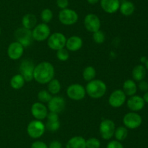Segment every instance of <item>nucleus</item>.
<instances>
[{
  "mask_svg": "<svg viewBox=\"0 0 148 148\" xmlns=\"http://www.w3.org/2000/svg\"><path fill=\"white\" fill-rule=\"evenodd\" d=\"M54 74L53 65L48 61H43L35 66L33 79L40 84H46L54 78Z\"/></svg>",
  "mask_w": 148,
  "mask_h": 148,
  "instance_id": "nucleus-1",
  "label": "nucleus"
},
{
  "mask_svg": "<svg viewBox=\"0 0 148 148\" xmlns=\"http://www.w3.org/2000/svg\"><path fill=\"white\" fill-rule=\"evenodd\" d=\"M86 94L92 99H100L103 97L107 91L106 84L100 79L89 81L85 86Z\"/></svg>",
  "mask_w": 148,
  "mask_h": 148,
  "instance_id": "nucleus-2",
  "label": "nucleus"
},
{
  "mask_svg": "<svg viewBox=\"0 0 148 148\" xmlns=\"http://www.w3.org/2000/svg\"><path fill=\"white\" fill-rule=\"evenodd\" d=\"M46 126L44 123L39 120H31L27 126V133L30 138L37 139L41 137L45 133Z\"/></svg>",
  "mask_w": 148,
  "mask_h": 148,
  "instance_id": "nucleus-3",
  "label": "nucleus"
},
{
  "mask_svg": "<svg viewBox=\"0 0 148 148\" xmlns=\"http://www.w3.org/2000/svg\"><path fill=\"white\" fill-rule=\"evenodd\" d=\"M66 38L60 32H55L51 33L47 39V44L52 50L57 51L65 47Z\"/></svg>",
  "mask_w": 148,
  "mask_h": 148,
  "instance_id": "nucleus-4",
  "label": "nucleus"
},
{
  "mask_svg": "<svg viewBox=\"0 0 148 148\" xmlns=\"http://www.w3.org/2000/svg\"><path fill=\"white\" fill-rule=\"evenodd\" d=\"M116 130L115 123L111 119L103 120L100 123L99 131L101 136L105 140H110L114 136Z\"/></svg>",
  "mask_w": 148,
  "mask_h": 148,
  "instance_id": "nucleus-5",
  "label": "nucleus"
},
{
  "mask_svg": "<svg viewBox=\"0 0 148 148\" xmlns=\"http://www.w3.org/2000/svg\"><path fill=\"white\" fill-rule=\"evenodd\" d=\"M51 35V29L48 24L44 23L37 24L32 30L33 40L36 41H43L47 40Z\"/></svg>",
  "mask_w": 148,
  "mask_h": 148,
  "instance_id": "nucleus-6",
  "label": "nucleus"
},
{
  "mask_svg": "<svg viewBox=\"0 0 148 148\" xmlns=\"http://www.w3.org/2000/svg\"><path fill=\"white\" fill-rule=\"evenodd\" d=\"M78 14L72 9L66 8L61 10L59 13V20L64 26H72L78 20Z\"/></svg>",
  "mask_w": 148,
  "mask_h": 148,
  "instance_id": "nucleus-7",
  "label": "nucleus"
},
{
  "mask_svg": "<svg viewBox=\"0 0 148 148\" xmlns=\"http://www.w3.org/2000/svg\"><path fill=\"white\" fill-rule=\"evenodd\" d=\"M66 95L69 99L75 101L83 100L86 95V90L82 85L79 84H72L66 89Z\"/></svg>",
  "mask_w": 148,
  "mask_h": 148,
  "instance_id": "nucleus-8",
  "label": "nucleus"
},
{
  "mask_svg": "<svg viewBox=\"0 0 148 148\" xmlns=\"http://www.w3.org/2000/svg\"><path fill=\"white\" fill-rule=\"evenodd\" d=\"M35 64L31 59H25L20 64L19 71L20 74L24 78L25 81L30 82L33 80V71L35 69Z\"/></svg>",
  "mask_w": 148,
  "mask_h": 148,
  "instance_id": "nucleus-9",
  "label": "nucleus"
},
{
  "mask_svg": "<svg viewBox=\"0 0 148 148\" xmlns=\"http://www.w3.org/2000/svg\"><path fill=\"white\" fill-rule=\"evenodd\" d=\"M14 37L17 41L21 44L25 48L30 46L33 43V38L32 36V30L25 28H19L14 32Z\"/></svg>",
  "mask_w": 148,
  "mask_h": 148,
  "instance_id": "nucleus-10",
  "label": "nucleus"
},
{
  "mask_svg": "<svg viewBox=\"0 0 148 148\" xmlns=\"http://www.w3.org/2000/svg\"><path fill=\"white\" fill-rule=\"evenodd\" d=\"M142 117L135 112H130L127 113L123 118V123L127 129H135L140 127L142 124Z\"/></svg>",
  "mask_w": 148,
  "mask_h": 148,
  "instance_id": "nucleus-11",
  "label": "nucleus"
},
{
  "mask_svg": "<svg viewBox=\"0 0 148 148\" xmlns=\"http://www.w3.org/2000/svg\"><path fill=\"white\" fill-rule=\"evenodd\" d=\"M84 26L88 31L94 33L101 29V22L97 15L90 13L84 19Z\"/></svg>",
  "mask_w": 148,
  "mask_h": 148,
  "instance_id": "nucleus-12",
  "label": "nucleus"
},
{
  "mask_svg": "<svg viewBox=\"0 0 148 148\" xmlns=\"http://www.w3.org/2000/svg\"><path fill=\"white\" fill-rule=\"evenodd\" d=\"M47 104V108L49 112H53L57 114L63 112L66 107V101L64 98L61 96L52 97Z\"/></svg>",
  "mask_w": 148,
  "mask_h": 148,
  "instance_id": "nucleus-13",
  "label": "nucleus"
},
{
  "mask_svg": "<svg viewBox=\"0 0 148 148\" xmlns=\"http://www.w3.org/2000/svg\"><path fill=\"white\" fill-rule=\"evenodd\" d=\"M127 100V95L121 89H116L110 94L108 103L111 107L118 108L121 107Z\"/></svg>",
  "mask_w": 148,
  "mask_h": 148,
  "instance_id": "nucleus-14",
  "label": "nucleus"
},
{
  "mask_svg": "<svg viewBox=\"0 0 148 148\" xmlns=\"http://www.w3.org/2000/svg\"><path fill=\"white\" fill-rule=\"evenodd\" d=\"M31 114L36 120H42L46 118L47 115L49 113V110L47 107L43 103L40 102H36L33 103L31 106Z\"/></svg>",
  "mask_w": 148,
  "mask_h": 148,
  "instance_id": "nucleus-15",
  "label": "nucleus"
},
{
  "mask_svg": "<svg viewBox=\"0 0 148 148\" xmlns=\"http://www.w3.org/2000/svg\"><path fill=\"white\" fill-rule=\"evenodd\" d=\"M25 47L18 41H14L9 45L7 48V55L13 60L19 59L24 53Z\"/></svg>",
  "mask_w": 148,
  "mask_h": 148,
  "instance_id": "nucleus-16",
  "label": "nucleus"
},
{
  "mask_svg": "<svg viewBox=\"0 0 148 148\" xmlns=\"http://www.w3.org/2000/svg\"><path fill=\"white\" fill-rule=\"evenodd\" d=\"M46 118H47V122L46 123V129H47L49 131H57L61 126L59 115L56 113L49 112Z\"/></svg>",
  "mask_w": 148,
  "mask_h": 148,
  "instance_id": "nucleus-17",
  "label": "nucleus"
},
{
  "mask_svg": "<svg viewBox=\"0 0 148 148\" xmlns=\"http://www.w3.org/2000/svg\"><path fill=\"white\" fill-rule=\"evenodd\" d=\"M145 102L143 97L138 95L131 96L127 102V107L132 112H137L143 110L145 107Z\"/></svg>",
  "mask_w": 148,
  "mask_h": 148,
  "instance_id": "nucleus-18",
  "label": "nucleus"
},
{
  "mask_svg": "<svg viewBox=\"0 0 148 148\" xmlns=\"http://www.w3.org/2000/svg\"><path fill=\"white\" fill-rule=\"evenodd\" d=\"M100 3L103 10L108 14L116 12L121 4L120 0H100Z\"/></svg>",
  "mask_w": 148,
  "mask_h": 148,
  "instance_id": "nucleus-19",
  "label": "nucleus"
},
{
  "mask_svg": "<svg viewBox=\"0 0 148 148\" xmlns=\"http://www.w3.org/2000/svg\"><path fill=\"white\" fill-rule=\"evenodd\" d=\"M83 41L82 38L78 36H72L66 39L65 48L70 52H77L82 48Z\"/></svg>",
  "mask_w": 148,
  "mask_h": 148,
  "instance_id": "nucleus-20",
  "label": "nucleus"
},
{
  "mask_svg": "<svg viewBox=\"0 0 148 148\" xmlns=\"http://www.w3.org/2000/svg\"><path fill=\"white\" fill-rule=\"evenodd\" d=\"M66 148H86V140L81 136H75L69 139Z\"/></svg>",
  "mask_w": 148,
  "mask_h": 148,
  "instance_id": "nucleus-21",
  "label": "nucleus"
},
{
  "mask_svg": "<svg viewBox=\"0 0 148 148\" xmlns=\"http://www.w3.org/2000/svg\"><path fill=\"white\" fill-rule=\"evenodd\" d=\"M22 25L25 28L33 30V28L37 25V17L32 13H27L22 18Z\"/></svg>",
  "mask_w": 148,
  "mask_h": 148,
  "instance_id": "nucleus-22",
  "label": "nucleus"
},
{
  "mask_svg": "<svg viewBox=\"0 0 148 148\" xmlns=\"http://www.w3.org/2000/svg\"><path fill=\"white\" fill-rule=\"evenodd\" d=\"M137 91V86L135 81L132 79L126 80L123 84V91L127 96L135 95Z\"/></svg>",
  "mask_w": 148,
  "mask_h": 148,
  "instance_id": "nucleus-23",
  "label": "nucleus"
},
{
  "mask_svg": "<svg viewBox=\"0 0 148 148\" xmlns=\"http://www.w3.org/2000/svg\"><path fill=\"white\" fill-rule=\"evenodd\" d=\"M135 7L132 1H124L120 4L119 10L120 12L124 16H130L134 13Z\"/></svg>",
  "mask_w": 148,
  "mask_h": 148,
  "instance_id": "nucleus-24",
  "label": "nucleus"
},
{
  "mask_svg": "<svg viewBox=\"0 0 148 148\" xmlns=\"http://www.w3.org/2000/svg\"><path fill=\"white\" fill-rule=\"evenodd\" d=\"M132 78L136 81H140L145 78L146 75V68L142 65H138L132 70Z\"/></svg>",
  "mask_w": 148,
  "mask_h": 148,
  "instance_id": "nucleus-25",
  "label": "nucleus"
},
{
  "mask_svg": "<svg viewBox=\"0 0 148 148\" xmlns=\"http://www.w3.org/2000/svg\"><path fill=\"white\" fill-rule=\"evenodd\" d=\"M25 83V81L24 78L20 73L13 75L10 80V86L14 89H22L24 86Z\"/></svg>",
  "mask_w": 148,
  "mask_h": 148,
  "instance_id": "nucleus-26",
  "label": "nucleus"
},
{
  "mask_svg": "<svg viewBox=\"0 0 148 148\" xmlns=\"http://www.w3.org/2000/svg\"><path fill=\"white\" fill-rule=\"evenodd\" d=\"M61 83L56 78H53L48 83V91L51 94H57L61 91Z\"/></svg>",
  "mask_w": 148,
  "mask_h": 148,
  "instance_id": "nucleus-27",
  "label": "nucleus"
},
{
  "mask_svg": "<svg viewBox=\"0 0 148 148\" xmlns=\"http://www.w3.org/2000/svg\"><path fill=\"white\" fill-rule=\"evenodd\" d=\"M96 76V70L92 66H87L86 68H84L83 72H82V77L84 80L89 82L92 80L95 79Z\"/></svg>",
  "mask_w": 148,
  "mask_h": 148,
  "instance_id": "nucleus-28",
  "label": "nucleus"
},
{
  "mask_svg": "<svg viewBox=\"0 0 148 148\" xmlns=\"http://www.w3.org/2000/svg\"><path fill=\"white\" fill-rule=\"evenodd\" d=\"M127 136H128V129L125 126H121L116 128L114 136H115L116 140L121 142V141H124V139H126Z\"/></svg>",
  "mask_w": 148,
  "mask_h": 148,
  "instance_id": "nucleus-29",
  "label": "nucleus"
},
{
  "mask_svg": "<svg viewBox=\"0 0 148 148\" xmlns=\"http://www.w3.org/2000/svg\"><path fill=\"white\" fill-rule=\"evenodd\" d=\"M52 98V94L49 92L48 90H40L38 93V100H39L40 102L42 103H48L50 101L51 99Z\"/></svg>",
  "mask_w": 148,
  "mask_h": 148,
  "instance_id": "nucleus-30",
  "label": "nucleus"
},
{
  "mask_svg": "<svg viewBox=\"0 0 148 148\" xmlns=\"http://www.w3.org/2000/svg\"><path fill=\"white\" fill-rule=\"evenodd\" d=\"M53 12L49 8H45L42 10L41 13H40V18L43 23H49V22L51 21L53 19Z\"/></svg>",
  "mask_w": 148,
  "mask_h": 148,
  "instance_id": "nucleus-31",
  "label": "nucleus"
},
{
  "mask_svg": "<svg viewBox=\"0 0 148 148\" xmlns=\"http://www.w3.org/2000/svg\"><path fill=\"white\" fill-rule=\"evenodd\" d=\"M92 39L96 44H101L106 41V35L101 29L92 33Z\"/></svg>",
  "mask_w": 148,
  "mask_h": 148,
  "instance_id": "nucleus-32",
  "label": "nucleus"
},
{
  "mask_svg": "<svg viewBox=\"0 0 148 148\" xmlns=\"http://www.w3.org/2000/svg\"><path fill=\"white\" fill-rule=\"evenodd\" d=\"M56 57H57L59 60L62 61V62H65L69 57V51L65 47L59 49V50L56 51Z\"/></svg>",
  "mask_w": 148,
  "mask_h": 148,
  "instance_id": "nucleus-33",
  "label": "nucleus"
},
{
  "mask_svg": "<svg viewBox=\"0 0 148 148\" xmlns=\"http://www.w3.org/2000/svg\"><path fill=\"white\" fill-rule=\"evenodd\" d=\"M101 142L95 137L89 138L86 140V148H100Z\"/></svg>",
  "mask_w": 148,
  "mask_h": 148,
  "instance_id": "nucleus-34",
  "label": "nucleus"
},
{
  "mask_svg": "<svg viewBox=\"0 0 148 148\" xmlns=\"http://www.w3.org/2000/svg\"><path fill=\"white\" fill-rule=\"evenodd\" d=\"M106 148H124L121 142L117 140H111L107 144Z\"/></svg>",
  "mask_w": 148,
  "mask_h": 148,
  "instance_id": "nucleus-35",
  "label": "nucleus"
},
{
  "mask_svg": "<svg viewBox=\"0 0 148 148\" xmlns=\"http://www.w3.org/2000/svg\"><path fill=\"white\" fill-rule=\"evenodd\" d=\"M30 148H49L48 145L43 141H35L32 143Z\"/></svg>",
  "mask_w": 148,
  "mask_h": 148,
  "instance_id": "nucleus-36",
  "label": "nucleus"
},
{
  "mask_svg": "<svg viewBox=\"0 0 148 148\" xmlns=\"http://www.w3.org/2000/svg\"><path fill=\"white\" fill-rule=\"evenodd\" d=\"M56 5L61 10L67 8L69 6V0H56Z\"/></svg>",
  "mask_w": 148,
  "mask_h": 148,
  "instance_id": "nucleus-37",
  "label": "nucleus"
},
{
  "mask_svg": "<svg viewBox=\"0 0 148 148\" xmlns=\"http://www.w3.org/2000/svg\"><path fill=\"white\" fill-rule=\"evenodd\" d=\"M138 88L141 90L142 91H148V83L147 81L142 80V81H139Z\"/></svg>",
  "mask_w": 148,
  "mask_h": 148,
  "instance_id": "nucleus-38",
  "label": "nucleus"
},
{
  "mask_svg": "<svg viewBox=\"0 0 148 148\" xmlns=\"http://www.w3.org/2000/svg\"><path fill=\"white\" fill-rule=\"evenodd\" d=\"M49 148H62V144L58 140H53L48 145Z\"/></svg>",
  "mask_w": 148,
  "mask_h": 148,
  "instance_id": "nucleus-39",
  "label": "nucleus"
},
{
  "mask_svg": "<svg viewBox=\"0 0 148 148\" xmlns=\"http://www.w3.org/2000/svg\"><path fill=\"white\" fill-rule=\"evenodd\" d=\"M87 1H88L90 4H92V5H93V4H97L98 2H99L100 0H87Z\"/></svg>",
  "mask_w": 148,
  "mask_h": 148,
  "instance_id": "nucleus-40",
  "label": "nucleus"
},
{
  "mask_svg": "<svg viewBox=\"0 0 148 148\" xmlns=\"http://www.w3.org/2000/svg\"><path fill=\"white\" fill-rule=\"evenodd\" d=\"M143 100H144L145 102H147L148 103V91H146L145 93L144 96H143Z\"/></svg>",
  "mask_w": 148,
  "mask_h": 148,
  "instance_id": "nucleus-41",
  "label": "nucleus"
},
{
  "mask_svg": "<svg viewBox=\"0 0 148 148\" xmlns=\"http://www.w3.org/2000/svg\"><path fill=\"white\" fill-rule=\"evenodd\" d=\"M147 58L145 57H143L141 58V59H140V60H141V62H145H145H146V60H147Z\"/></svg>",
  "mask_w": 148,
  "mask_h": 148,
  "instance_id": "nucleus-42",
  "label": "nucleus"
},
{
  "mask_svg": "<svg viewBox=\"0 0 148 148\" xmlns=\"http://www.w3.org/2000/svg\"><path fill=\"white\" fill-rule=\"evenodd\" d=\"M145 66H146V68L148 70V59L146 60V62H145Z\"/></svg>",
  "mask_w": 148,
  "mask_h": 148,
  "instance_id": "nucleus-43",
  "label": "nucleus"
},
{
  "mask_svg": "<svg viewBox=\"0 0 148 148\" xmlns=\"http://www.w3.org/2000/svg\"><path fill=\"white\" fill-rule=\"evenodd\" d=\"M0 35H1V28H0Z\"/></svg>",
  "mask_w": 148,
  "mask_h": 148,
  "instance_id": "nucleus-44",
  "label": "nucleus"
}]
</instances>
